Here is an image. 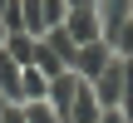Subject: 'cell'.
Instances as JSON below:
<instances>
[{
    "label": "cell",
    "instance_id": "6da1fadb",
    "mask_svg": "<svg viewBox=\"0 0 133 123\" xmlns=\"http://www.w3.org/2000/svg\"><path fill=\"white\" fill-rule=\"evenodd\" d=\"M59 30H64L74 44H94V39H104V20H99V10H94V5H84V10H69Z\"/></svg>",
    "mask_w": 133,
    "mask_h": 123
},
{
    "label": "cell",
    "instance_id": "7a4b0ae2",
    "mask_svg": "<svg viewBox=\"0 0 133 123\" xmlns=\"http://www.w3.org/2000/svg\"><path fill=\"white\" fill-rule=\"evenodd\" d=\"M109 64H114L109 44H104V39H94V44H79V54H74V64H69V69H74V74H79L84 84H94V79H99V74H104Z\"/></svg>",
    "mask_w": 133,
    "mask_h": 123
},
{
    "label": "cell",
    "instance_id": "3957f363",
    "mask_svg": "<svg viewBox=\"0 0 133 123\" xmlns=\"http://www.w3.org/2000/svg\"><path fill=\"white\" fill-rule=\"evenodd\" d=\"M94 99H99L104 108H118V104H123V59H114V64L94 79Z\"/></svg>",
    "mask_w": 133,
    "mask_h": 123
},
{
    "label": "cell",
    "instance_id": "277c9868",
    "mask_svg": "<svg viewBox=\"0 0 133 123\" xmlns=\"http://www.w3.org/2000/svg\"><path fill=\"white\" fill-rule=\"evenodd\" d=\"M0 49H5V54L20 64V69H30V64H35V54H39V39H35V35H25V30H10Z\"/></svg>",
    "mask_w": 133,
    "mask_h": 123
},
{
    "label": "cell",
    "instance_id": "5b68a950",
    "mask_svg": "<svg viewBox=\"0 0 133 123\" xmlns=\"http://www.w3.org/2000/svg\"><path fill=\"white\" fill-rule=\"evenodd\" d=\"M104 44H109V54H114V59H133V15L104 30Z\"/></svg>",
    "mask_w": 133,
    "mask_h": 123
},
{
    "label": "cell",
    "instance_id": "8992f818",
    "mask_svg": "<svg viewBox=\"0 0 133 123\" xmlns=\"http://www.w3.org/2000/svg\"><path fill=\"white\" fill-rule=\"evenodd\" d=\"M20 30L35 35V39L49 35V25H44V0H20Z\"/></svg>",
    "mask_w": 133,
    "mask_h": 123
},
{
    "label": "cell",
    "instance_id": "52a82bcc",
    "mask_svg": "<svg viewBox=\"0 0 133 123\" xmlns=\"http://www.w3.org/2000/svg\"><path fill=\"white\" fill-rule=\"evenodd\" d=\"M39 44H44V49H49V54H54V59H59L64 69H69V64H74V54H79V44H74V39H69V35H64L59 25H54V30H49V35H44Z\"/></svg>",
    "mask_w": 133,
    "mask_h": 123
},
{
    "label": "cell",
    "instance_id": "ba28073f",
    "mask_svg": "<svg viewBox=\"0 0 133 123\" xmlns=\"http://www.w3.org/2000/svg\"><path fill=\"white\" fill-rule=\"evenodd\" d=\"M35 99H49V79L30 64V69H20V104H35Z\"/></svg>",
    "mask_w": 133,
    "mask_h": 123
},
{
    "label": "cell",
    "instance_id": "9c48e42d",
    "mask_svg": "<svg viewBox=\"0 0 133 123\" xmlns=\"http://www.w3.org/2000/svg\"><path fill=\"white\" fill-rule=\"evenodd\" d=\"M0 99L5 104H20V64L0 49Z\"/></svg>",
    "mask_w": 133,
    "mask_h": 123
},
{
    "label": "cell",
    "instance_id": "30bf717a",
    "mask_svg": "<svg viewBox=\"0 0 133 123\" xmlns=\"http://www.w3.org/2000/svg\"><path fill=\"white\" fill-rule=\"evenodd\" d=\"M94 10H99L104 30H109V25H118V20H128V15H133V0H94Z\"/></svg>",
    "mask_w": 133,
    "mask_h": 123
},
{
    "label": "cell",
    "instance_id": "8fae6325",
    "mask_svg": "<svg viewBox=\"0 0 133 123\" xmlns=\"http://www.w3.org/2000/svg\"><path fill=\"white\" fill-rule=\"evenodd\" d=\"M25 108V123H64L59 113H54V104L49 99H35V104H20Z\"/></svg>",
    "mask_w": 133,
    "mask_h": 123
},
{
    "label": "cell",
    "instance_id": "7c38bea8",
    "mask_svg": "<svg viewBox=\"0 0 133 123\" xmlns=\"http://www.w3.org/2000/svg\"><path fill=\"white\" fill-rule=\"evenodd\" d=\"M0 123H25V108L20 104H0Z\"/></svg>",
    "mask_w": 133,
    "mask_h": 123
},
{
    "label": "cell",
    "instance_id": "4fadbf2b",
    "mask_svg": "<svg viewBox=\"0 0 133 123\" xmlns=\"http://www.w3.org/2000/svg\"><path fill=\"white\" fill-rule=\"evenodd\" d=\"M99 123H133V118L123 113V108H104V113H99Z\"/></svg>",
    "mask_w": 133,
    "mask_h": 123
},
{
    "label": "cell",
    "instance_id": "5bb4252c",
    "mask_svg": "<svg viewBox=\"0 0 133 123\" xmlns=\"http://www.w3.org/2000/svg\"><path fill=\"white\" fill-rule=\"evenodd\" d=\"M15 5H20V0H0V20H5V15H10Z\"/></svg>",
    "mask_w": 133,
    "mask_h": 123
},
{
    "label": "cell",
    "instance_id": "9a60e30c",
    "mask_svg": "<svg viewBox=\"0 0 133 123\" xmlns=\"http://www.w3.org/2000/svg\"><path fill=\"white\" fill-rule=\"evenodd\" d=\"M64 5H69V10H84V5H94V0H64Z\"/></svg>",
    "mask_w": 133,
    "mask_h": 123
},
{
    "label": "cell",
    "instance_id": "2e32d148",
    "mask_svg": "<svg viewBox=\"0 0 133 123\" xmlns=\"http://www.w3.org/2000/svg\"><path fill=\"white\" fill-rule=\"evenodd\" d=\"M5 35H10V30H5V20H0V44H5Z\"/></svg>",
    "mask_w": 133,
    "mask_h": 123
}]
</instances>
